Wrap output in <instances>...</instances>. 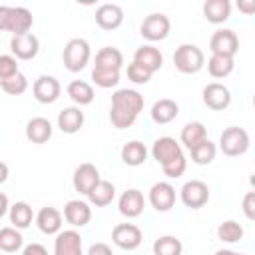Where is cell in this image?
Here are the masks:
<instances>
[{"instance_id": "c3c4849f", "label": "cell", "mask_w": 255, "mask_h": 255, "mask_svg": "<svg viewBox=\"0 0 255 255\" xmlns=\"http://www.w3.org/2000/svg\"><path fill=\"white\" fill-rule=\"evenodd\" d=\"M213 255H243V253H237V251H231V249H219Z\"/></svg>"}, {"instance_id": "83f0119b", "label": "cell", "mask_w": 255, "mask_h": 255, "mask_svg": "<svg viewBox=\"0 0 255 255\" xmlns=\"http://www.w3.org/2000/svg\"><path fill=\"white\" fill-rule=\"evenodd\" d=\"M145 159H147V147H145L143 141L131 139V141L124 143V147H122V161H124L126 165L137 167V165H141Z\"/></svg>"}, {"instance_id": "2e32d148", "label": "cell", "mask_w": 255, "mask_h": 255, "mask_svg": "<svg viewBox=\"0 0 255 255\" xmlns=\"http://www.w3.org/2000/svg\"><path fill=\"white\" fill-rule=\"evenodd\" d=\"M143 207H145V199H143V193L139 189H128L118 199V209L128 219L139 217L143 213Z\"/></svg>"}, {"instance_id": "1f68e13d", "label": "cell", "mask_w": 255, "mask_h": 255, "mask_svg": "<svg viewBox=\"0 0 255 255\" xmlns=\"http://www.w3.org/2000/svg\"><path fill=\"white\" fill-rule=\"evenodd\" d=\"M215 153H217V147H215V143H213L209 137H205L203 141H199L197 145H193V147L189 149L191 161L197 163V165H207V163H211V161L215 159Z\"/></svg>"}, {"instance_id": "ab89813d", "label": "cell", "mask_w": 255, "mask_h": 255, "mask_svg": "<svg viewBox=\"0 0 255 255\" xmlns=\"http://www.w3.org/2000/svg\"><path fill=\"white\" fill-rule=\"evenodd\" d=\"M20 70H18V62L14 56L10 54H0V82L2 80H8L12 76H16Z\"/></svg>"}, {"instance_id": "74e56055", "label": "cell", "mask_w": 255, "mask_h": 255, "mask_svg": "<svg viewBox=\"0 0 255 255\" xmlns=\"http://www.w3.org/2000/svg\"><path fill=\"white\" fill-rule=\"evenodd\" d=\"M0 88H2L8 96H20V94H24V92L28 90V80H26V76H24L22 72H18L16 76H12V78H8V80H2V82H0Z\"/></svg>"}, {"instance_id": "6da1fadb", "label": "cell", "mask_w": 255, "mask_h": 255, "mask_svg": "<svg viewBox=\"0 0 255 255\" xmlns=\"http://www.w3.org/2000/svg\"><path fill=\"white\" fill-rule=\"evenodd\" d=\"M141 110H143V96L137 90L122 88L112 94L110 122L118 129H128L133 126Z\"/></svg>"}, {"instance_id": "9c48e42d", "label": "cell", "mask_w": 255, "mask_h": 255, "mask_svg": "<svg viewBox=\"0 0 255 255\" xmlns=\"http://www.w3.org/2000/svg\"><path fill=\"white\" fill-rule=\"evenodd\" d=\"M209 50L211 54H223V56H235L239 50V38L233 30L229 28H221L215 30L211 40H209Z\"/></svg>"}, {"instance_id": "d590c367", "label": "cell", "mask_w": 255, "mask_h": 255, "mask_svg": "<svg viewBox=\"0 0 255 255\" xmlns=\"http://www.w3.org/2000/svg\"><path fill=\"white\" fill-rule=\"evenodd\" d=\"M217 237H219L221 241H225V243H237V241L243 239V227H241L237 221L227 219V221L219 223V227H217Z\"/></svg>"}, {"instance_id": "f6af8a7d", "label": "cell", "mask_w": 255, "mask_h": 255, "mask_svg": "<svg viewBox=\"0 0 255 255\" xmlns=\"http://www.w3.org/2000/svg\"><path fill=\"white\" fill-rule=\"evenodd\" d=\"M237 6H239V10H241L243 14H247V16L255 12V0H239Z\"/></svg>"}, {"instance_id": "9a60e30c", "label": "cell", "mask_w": 255, "mask_h": 255, "mask_svg": "<svg viewBox=\"0 0 255 255\" xmlns=\"http://www.w3.org/2000/svg\"><path fill=\"white\" fill-rule=\"evenodd\" d=\"M100 171L94 163H82L76 167L74 171V177H72V183H74V189L82 195H88L90 189L100 181Z\"/></svg>"}, {"instance_id": "ba28073f", "label": "cell", "mask_w": 255, "mask_h": 255, "mask_svg": "<svg viewBox=\"0 0 255 255\" xmlns=\"http://www.w3.org/2000/svg\"><path fill=\"white\" fill-rule=\"evenodd\" d=\"M112 241L124 251H133L141 245L143 235H141V229L133 223H118L112 229Z\"/></svg>"}, {"instance_id": "8fae6325", "label": "cell", "mask_w": 255, "mask_h": 255, "mask_svg": "<svg viewBox=\"0 0 255 255\" xmlns=\"http://www.w3.org/2000/svg\"><path fill=\"white\" fill-rule=\"evenodd\" d=\"M203 104L213 110V112H221V110H227L229 104H231V92L219 84V82H211L203 88Z\"/></svg>"}, {"instance_id": "7402d4cb", "label": "cell", "mask_w": 255, "mask_h": 255, "mask_svg": "<svg viewBox=\"0 0 255 255\" xmlns=\"http://www.w3.org/2000/svg\"><path fill=\"white\" fill-rule=\"evenodd\" d=\"M82 126H84V112L78 106L64 108L58 114V128L64 133H78L82 129Z\"/></svg>"}, {"instance_id": "7a4b0ae2", "label": "cell", "mask_w": 255, "mask_h": 255, "mask_svg": "<svg viewBox=\"0 0 255 255\" xmlns=\"http://www.w3.org/2000/svg\"><path fill=\"white\" fill-rule=\"evenodd\" d=\"M34 24V16L24 6H0V32H12V36H20L30 32Z\"/></svg>"}, {"instance_id": "f35d334b", "label": "cell", "mask_w": 255, "mask_h": 255, "mask_svg": "<svg viewBox=\"0 0 255 255\" xmlns=\"http://www.w3.org/2000/svg\"><path fill=\"white\" fill-rule=\"evenodd\" d=\"M185 167H187V159H185V155H183V153H181L179 157H175V159L167 161L165 165H161L163 173H165L167 177H171V179H175V177L183 175V173H185Z\"/></svg>"}, {"instance_id": "e575fe53", "label": "cell", "mask_w": 255, "mask_h": 255, "mask_svg": "<svg viewBox=\"0 0 255 255\" xmlns=\"http://www.w3.org/2000/svg\"><path fill=\"white\" fill-rule=\"evenodd\" d=\"M183 245L173 235H161L153 241V255H181Z\"/></svg>"}, {"instance_id": "cb8c5ba5", "label": "cell", "mask_w": 255, "mask_h": 255, "mask_svg": "<svg viewBox=\"0 0 255 255\" xmlns=\"http://www.w3.org/2000/svg\"><path fill=\"white\" fill-rule=\"evenodd\" d=\"M52 124L46 118H32L26 124V139L32 143H46L52 137Z\"/></svg>"}, {"instance_id": "8d00e7d4", "label": "cell", "mask_w": 255, "mask_h": 255, "mask_svg": "<svg viewBox=\"0 0 255 255\" xmlns=\"http://www.w3.org/2000/svg\"><path fill=\"white\" fill-rule=\"evenodd\" d=\"M92 80L100 88H114L120 82V72L118 70H104V68H94L92 70Z\"/></svg>"}, {"instance_id": "b9f144b4", "label": "cell", "mask_w": 255, "mask_h": 255, "mask_svg": "<svg viewBox=\"0 0 255 255\" xmlns=\"http://www.w3.org/2000/svg\"><path fill=\"white\" fill-rule=\"evenodd\" d=\"M243 213L249 221L255 219V191H247L243 197Z\"/></svg>"}, {"instance_id": "7dc6e473", "label": "cell", "mask_w": 255, "mask_h": 255, "mask_svg": "<svg viewBox=\"0 0 255 255\" xmlns=\"http://www.w3.org/2000/svg\"><path fill=\"white\" fill-rule=\"evenodd\" d=\"M8 173H10L8 165H6L4 161H0V183H4V181L8 179Z\"/></svg>"}, {"instance_id": "4316f807", "label": "cell", "mask_w": 255, "mask_h": 255, "mask_svg": "<svg viewBox=\"0 0 255 255\" xmlns=\"http://www.w3.org/2000/svg\"><path fill=\"white\" fill-rule=\"evenodd\" d=\"M66 94H68V98L80 108V106H88V104H92L94 102V88L88 84V82H84V80H74V82H70L68 84V88H66Z\"/></svg>"}, {"instance_id": "3957f363", "label": "cell", "mask_w": 255, "mask_h": 255, "mask_svg": "<svg viewBox=\"0 0 255 255\" xmlns=\"http://www.w3.org/2000/svg\"><path fill=\"white\" fill-rule=\"evenodd\" d=\"M90 56H92V50H90V44L84 40V38H72L66 46H64V52H62V62H64V68L68 72H82L88 62H90Z\"/></svg>"}, {"instance_id": "f1b7e54d", "label": "cell", "mask_w": 255, "mask_h": 255, "mask_svg": "<svg viewBox=\"0 0 255 255\" xmlns=\"http://www.w3.org/2000/svg\"><path fill=\"white\" fill-rule=\"evenodd\" d=\"M124 66V54L114 48V46H106L96 54V64L94 68H104V70H122Z\"/></svg>"}, {"instance_id": "44dd1931", "label": "cell", "mask_w": 255, "mask_h": 255, "mask_svg": "<svg viewBox=\"0 0 255 255\" xmlns=\"http://www.w3.org/2000/svg\"><path fill=\"white\" fill-rule=\"evenodd\" d=\"M133 62H137L139 66H143L147 72L153 74V72H157V70L163 66V56H161V52H159L155 46L145 44V46H139V48L135 50Z\"/></svg>"}, {"instance_id": "ac0fdd59", "label": "cell", "mask_w": 255, "mask_h": 255, "mask_svg": "<svg viewBox=\"0 0 255 255\" xmlns=\"http://www.w3.org/2000/svg\"><path fill=\"white\" fill-rule=\"evenodd\" d=\"M64 219L72 225V227H84L90 223L92 219V207L86 201L80 199H72L64 205Z\"/></svg>"}, {"instance_id": "f546056e", "label": "cell", "mask_w": 255, "mask_h": 255, "mask_svg": "<svg viewBox=\"0 0 255 255\" xmlns=\"http://www.w3.org/2000/svg\"><path fill=\"white\" fill-rule=\"evenodd\" d=\"M10 223L20 231V229H26L30 227L32 219H34V211L32 207L26 203V201H16L14 205H10Z\"/></svg>"}, {"instance_id": "4fadbf2b", "label": "cell", "mask_w": 255, "mask_h": 255, "mask_svg": "<svg viewBox=\"0 0 255 255\" xmlns=\"http://www.w3.org/2000/svg\"><path fill=\"white\" fill-rule=\"evenodd\" d=\"M60 92L62 86L54 76H40L32 86V94L40 104H54L60 98Z\"/></svg>"}, {"instance_id": "277c9868", "label": "cell", "mask_w": 255, "mask_h": 255, "mask_svg": "<svg viewBox=\"0 0 255 255\" xmlns=\"http://www.w3.org/2000/svg\"><path fill=\"white\" fill-rule=\"evenodd\" d=\"M173 64L181 74H197L205 64V56L199 46L181 44L173 52Z\"/></svg>"}, {"instance_id": "ffe728a7", "label": "cell", "mask_w": 255, "mask_h": 255, "mask_svg": "<svg viewBox=\"0 0 255 255\" xmlns=\"http://www.w3.org/2000/svg\"><path fill=\"white\" fill-rule=\"evenodd\" d=\"M36 225L46 235H58L62 229V213L56 207H42L36 215Z\"/></svg>"}, {"instance_id": "5bb4252c", "label": "cell", "mask_w": 255, "mask_h": 255, "mask_svg": "<svg viewBox=\"0 0 255 255\" xmlns=\"http://www.w3.org/2000/svg\"><path fill=\"white\" fill-rule=\"evenodd\" d=\"M54 255H84L82 235L76 229L60 231L54 239Z\"/></svg>"}, {"instance_id": "7c38bea8", "label": "cell", "mask_w": 255, "mask_h": 255, "mask_svg": "<svg viewBox=\"0 0 255 255\" xmlns=\"http://www.w3.org/2000/svg\"><path fill=\"white\" fill-rule=\"evenodd\" d=\"M10 50H12L16 60H32V58L38 56L40 42L32 32H26V34H20V36H12Z\"/></svg>"}, {"instance_id": "7bdbcfd3", "label": "cell", "mask_w": 255, "mask_h": 255, "mask_svg": "<svg viewBox=\"0 0 255 255\" xmlns=\"http://www.w3.org/2000/svg\"><path fill=\"white\" fill-rule=\"evenodd\" d=\"M86 255H114V253H112V247L108 243L100 241V243H92Z\"/></svg>"}, {"instance_id": "30bf717a", "label": "cell", "mask_w": 255, "mask_h": 255, "mask_svg": "<svg viewBox=\"0 0 255 255\" xmlns=\"http://www.w3.org/2000/svg\"><path fill=\"white\" fill-rule=\"evenodd\" d=\"M147 199L155 211H169L175 205V187L167 181H157L151 185Z\"/></svg>"}, {"instance_id": "4dcf8cb0", "label": "cell", "mask_w": 255, "mask_h": 255, "mask_svg": "<svg viewBox=\"0 0 255 255\" xmlns=\"http://www.w3.org/2000/svg\"><path fill=\"white\" fill-rule=\"evenodd\" d=\"M205 137H207V129H205V126L201 122H189V124H185L183 129H181V133H179V139H181V143L187 149H191L193 145H197Z\"/></svg>"}, {"instance_id": "8992f818", "label": "cell", "mask_w": 255, "mask_h": 255, "mask_svg": "<svg viewBox=\"0 0 255 255\" xmlns=\"http://www.w3.org/2000/svg\"><path fill=\"white\" fill-rule=\"evenodd\" d=\"M171 30V22L165 14L161 12H155V14H149L143 18L141 26H139V34L149 40V42H159V40H165L167 34Z\"/></svg>"}, {"instance_id": "836d02e7", "label": "cell", "mask_w": 255, "mask_h": 255, "mask_svg": "<svg viewBox=\"0 0 255 255\" xmlns=\"http://www.w3.org/2000/svg\"><path fill=\"white\" fill-rule=\"evenodd\" d=\"M24 245V237L16 227H2L0 229V251L14 253Z\"/></svg>"}, {"instance_id": "5b68a950", "label": "cell", "mask_w": 255, "mask_h": 255, "mask_svg": "<svg viewBox=\"0 0 255 255\" xmlns=\"http://www.w3.org/2000/svg\"><path fill=\"white\" fill-rule=\"evenodd\" d=\"M249 143H251L249 133L239 126H229L219 135V149L229 157L243 155L249 149Z\"/></svg>"}, {"instance_id": "d4e9b609", "label": "cell", "mask_w": 255, "mask_h": 255, "mask_svg": "<svg viewBox=\"0 0 255 255\" xmlns=\"http://www.w3.org/2000/svg\"><path fill=\"white\" fill-rule=\"evenodd\" d=\"M86 197H88V201H90L92 205H96V207H106V205H110V203L114 201V197H116V187H114L112 181L100 179V181L90 189V193H88Z\"/></svg>"}, {"instance_id": "60d3db41", "label": "cell", "mask_w": 255, "mask_h": 255, "mask_svg": "<svg viewBox=\"0 0 255 255\" xmlns=\"http://www.w3.org/2000/svg\"><path fill=\"white\" fill-rule=\"evenodd\" d=\"M128 80H131L133 84H147L151 80V72H147L143 66H139L137 62H131L128 66Z\"/></svg>"}, {"instance_id": "e0dca14e", "label": "cell", "mask_w": 255, "mask_h": 255, "mask_svg": "<svg viewBox=\"0 0 255 255\" xmlns=\"http://www.w3.org/2000/svg\"><path fill=\"white\" fill-rule=\"evenodd\" d=\"M181 153H183V151H181V145H179L173 137H169V135L157 137V139L153 141V145H151V155H153V159H155L157 163H161V165H165L167 161L179 157Z\"/></svg>"}, {"instance_id": "d6986e66", "label": "cell", "mask_w": 255, "mask_h": 255, "mask_svg": "<svg viewBox=\"0 0 255 255\" xmlns=\"http://www.w3.org/2000/svg\"><path fill=\"white\" fill-rule=\"evenodd\" d=\"M124 22V10L118 4H102L96 10V24L102 30H116Z\"/></svg>"}, {"instance_id": "484cf974", "label": "cell", "mask_w": 255, "mask_h": 255, "mask_svg": "<svg viewBox=\"0 0 255 255\" xmlns=\"http://www.w3.org/2000/svg\"><path fill=\"white\" fill-rule=\"evenodd\" d=\"M229 14H231L229 0H207L203 4V16L211 24H223L225 20H229Z\"/></svg>"}, {"instance_id": "bcb514c9", "label": "cell", "mask_w": 255, "mask_h": 255, "mask_svg": "<svg viewBox=\"0 0 255 255\" xmlns=\"http://www.w3.org/2000/svg\"><path fill=\"white\" fill-rule=\"evenodd\" d=\"M10 209V203H8V197H6V193H2L0 191V219L6 215V211Z\"/></svg>"}, {"instance_id": "52a82bcc", "label": "cell", "mask_w": 255, "mask_h": 255, "mask_svg": "<svg viewBox=\"0 0 255 255\" xmlns=\"http://www.w3.org/2000/svg\"><path fill=\"white\" fill-rule=\"evenodd\" d=\"M179 197H181V203L185 207L201 209L209 201V187H207V183H203L199 179H191V181H185L181 185Z\"/></svg>"}, {"instance_id": "ee69618b", "label": "cell", "mask_w": 255, "mask_h": 255, "mask_svg": "<svg viewBox=\"0 0 255 255\" xmlns=\"http://www.w3.org/2000/svg\"><path fill=\"white\" fill-rule=\"evenodd\" d=\"M22 255H48V249L42 243H30L24 247Z\"/></svg>"}, {"instance_id": "603a6c76", "label": "cell", "mask_w": 255, "mask_h": 255, "mask_svg": "<svg viewBox=\"0 0 255 255\" xmlns=\"http://www.w3.org/2000/svg\"><path fill=\"white\" fill-rule=\"evenodd\" d=\"M151 120L155 122V124H159V126H165V124H169V122H173L175 118H177V114H179V106H177V102H173V100H169V98H161V100H157L153 106H151Z\"/></svg>"}, {"instance_id": "d6a6232c", "label": "cell", "mask_w": 255, "mask_h": 255, "mask_svg": "<svg viewBox=\"0 0 255 255\" xmlns=\"http://www.w3.org/2000/svg\"><path fill=\"white\" fill-rule=\"evenodd\" d=\"M233 66H235L233 58L223 54H211V58L207 60V70L211 78H227L233 72Z\"/></svg>"}]
</instances>
